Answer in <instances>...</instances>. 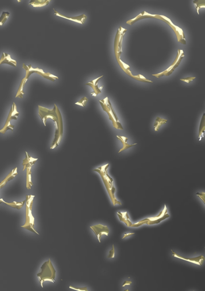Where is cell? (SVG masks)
Here are the masks:
<instances>
[{
  "label": "cell",
  "instance_id": "6da1fadb",
  "mask_svg": "<svg viewBox=\"0 0 205 291\" xmlns=\"http://www.w3.org/2000/svg\"><path fill=\"white\" fill-rule=\"evenodd\" d=\"M41 269V272L38 273L37 276L39 279V282L42 288L43 287V283L45 281H50L52 283H55L56 278V270L52 265L50 259L44 262Z\"/></svg>",
  "mask_w": 205,
  "mask_h": 291
},
{
  "label": "cell",
  "instance_id": "7a4b0ae2",
  "mask_svg": "<svg viewBox=\"0 0 205 291\" xmlns=\"http://www.w3.org/2000/svg\"><path fill=\"white\" fill-rule=\"evenodd\" d=\"M56 107H57L56 105H55L54 108L53 109V110H50L41 106H38L39 114L42 118V121H43V123L44 124V126H46V121L47 119L48 118H52L55 123L56 128L58 129L59 130V117L56 112Z\"/></svg>",
  "mask_w": 205,
  "mask_h": 291
},
{
  "label": "cell",
  "instance_id": "3957f363",
  "mask_svg": "<svg viewBox=\"0 0 205 291\" xmlns=\"http://www.w3.org/2000/svg\"><path fill=\"white\" fill-rule=\"evenodd\" d=\"M31 209H30L29 208L26 206V217L25 224L23 226H22V228H25L26 229L31 231L32 232L36 233L37 234H39L38 232H37L34 229V218L32 215Z\"/></svg>",
  "mask_w": 205,
  "mask_h": 291
},
{
  "label": "cell",
  "instance_id": "277c9868",
  "mask_svg": "<svg viewBox=\"0 0 205 291\" xmlns=\"http://www.w3.org/2000/svg\"><path fill=\"white\" fill-rule=\"evenodd\" d=\"M90 228L95 233L100 242H101V238L102 235L104 234H105L106 236L109 235V229L108 226L99 224V225L92 226L90 227Z\"/></svg>",
  "mask_w": 205,
  "mask_h": 291
},
{
  "label": "cell",
  "instance_id": "5b68a950",
  "mask_svg": "<svg viewBox=\"0 0 205 291\" xmlns=\"http://www.w3.org/2000/svg\"><path fill=\"white\" fill-rule=\"evenodd\" d=\"M172 252L173 256L174 257L179 258V259H182V260L186 261H188V262H192V263H194V264H198V265H200V266H202V262L205 261V257H203L202 255H200V256H199V257H198L190 258V257H182V256H181V255H178L177 254H176V253L174 252L173 250H172Z\"/></svg>",
  "mask_w": 205,
  "mask_h": 291
},
{
  "label": "cell",
  "instance_id": "8992f818",
  "mask_svg": "<svg viewBox=\"0 0 205 291\" xmlns=\"http://www.w3.org/2000/svg\"><path fill=\"white\" fill-rule=\"evenodd\" d=\"M26 158L23 160V163H22L23 166V171L29 168L31 166H33L35 163L36 161L38 160L37 158H34L33 157H31L27 152H26Z\"/></svg>",
  "mask_w": 205,
  "mask_h": 291
},
{
  "label": "cell",
  "instance_id": "52a82bcc",
  "mask_svg": "<svg viewBox=\"0 0 205 291\" xmlns=\"http://www.w3.org/2000/svg\"><path fill=\"white\" fill-rule=\"evenodd\" d=\"M54 11L55 15L57 16L62 17V18L67 19V20H71V21H72L77 22L80 23H81V24H83V23H84V22H83L82 20H83V19H85V18H87V17H86L84 14L81 15V16H77V17H67V16H65L62 15V14H60V13H58V12H56V11L55 10V9H54Z\"/></svg>",
  "mask_w": 205,
  "mask_h": 291
},
{
  "label": "cell",
  "instance_id": "ba28073f",
  "mask_svg": "<svg viewBox=\"0 0 205 291\" xmlns=\"http://www.w3.org/2000/svg\"><path fill=\"white\" fill-rule=\"evenodd\" d=\"M50 2V1H47V0L46 1H39V0L31 1L29 4L33 5L34 7H42L48 4Z\"/></svg>",
  "mask_w": 205,
  "mask_h": 291
},
{
  "label": "cell",
  "instance_id": "9c48e42d",
  "mask_svg": "<svg viewBox=\"0 0 205 291\" xmlns=\"http://www.w3.org/2000/svg\"><path fill=\"white\" fill-rule=\"evenodd\" d=\"M32 166L30 167L29 168L27 169V182H26V187L28 190H30L31 187L33 185L31 181V169Z\"/></svg>",
  "mask_w": 205,
  "mask_h": 291
},
{
  "label": "cell",
  "instance_id": "30bf717a",
  "mask_svg": "<svg viewBox=\"0 0 205 291\" xmlns=\"http://www.w3.org/2000/svg\"><path fill=\"white\" fill-rule=\"evenodd\" d=\"M170 216L167 213L165 215L161 217V218H158V219H155V220H154V221H148V223L147 225H154V224H159L160 222H161L162 221H164V219L167 218H169Z\"/></svg>",
  "mask_w": 205,
  "mask_h": 291
},
{
  "label": "cell",
  "instance_id": "8fae6325",
  "mask_svg": "<svg viewBox=\"0 0 205 291\" xmlns=\"http://www.w3.org/2000/svg\"><path fill=\"white\" fill-rule=\"evenodd\" d=\"M25 84V79H22V81H21V84L19 86V88L18 89V92H17V95H16V97H20V98L23 97V95L24 94V92H23L24 85H23Z\"/></svg>",
  "mask_w": 205,
  "mask_h": 291
},
{
  "label": "cell",
  "instance_id": "7c38bea8",
  "mask_svg": "<svg viewBox=\"0 0 205 291\" xmlns=\"http://www.w3.org/2000/svg\"><path fill=\"white\" fill-rule=\"evenodd\" d=\"M117 137L121 141L122 143L123 144V148L119 151V153L121 152L122 151H124V150H126L129 148L132 147L133 146H134L135 145H136V144H127L126 142H125L122 139L119 138L118 136H117Z\"/></svg>",
  "mask_w": 205,
  "mask_h": 291
},
{
  "label": "cell",
  "instance_id": "4fadbf2b",
  "mask_svg": "<svg viewBox=\"0 0 205 291\" xmlns=\"http://www.w3.org/2000/svg\"><path fill=\"white\" fill-rule=\"evenodd\" d=\"M9 64V65H10L12 66H13L14 67H16L17 66L15 65L14 64L12 63V62H9L8 60L7 59V58L5 56L4 53L2 54V57L1 58V60H0V65L1 64Z\"/></svg>",
  "mask_w": 205,
  "mask_h": 291
},
{
  "label": "cell",
  "instance_id": "5bb4252c",
  "mask_svg": "<svg viewBox=\"0 0 205 291\" xmlns=\"http://www.w3.org/2000/svg\"><path fill=\"white\" fill-rule=\"evenodd\" d=\"M10 15V13L9 12H3L1 16L0 17V25H3L4 24L5 22L6 21L8 20V18Z\"/></svg>",
  "mask_w": 205,
  "mask_h": 291
},
{
  "label": "cell",
  "instance_id": "9a60e30c",
  "mask_svg": "<svg viewBox=\"0 0 205 291\" xmlns=\"http://www.w3.org/2000/svg\"><path fill=\"white\" fill-rule=\"evenodd\" d=\"M204 131H205V120H204V118L203 117L202 120V121H201L200 127L199 139H200V137H201V135H202V134L204 133Z\"/></svg>",
  "mask_w": 205,
  "mask_h": 291
},
{
  "label": "cell",
  "instance_id": "2e32d148",
  "mask_svg": "<svg viewBox=\"0 0 205 291\" xmlns=\"http://www.w3.org/2000/svg\"><path fill=\"white\" fill-rule=\"evenodd\" d=\"M117 215L118 216V217L119 218L120 221H122V222H123L125 224H126V226H128V227H131V226L133 225V224L131 223V222L130 221L129 219H125V218H123V217L122 215H119L118 213H117Z\"/></svg>",
  "mask_w": 205,
  "mask_h": 291
},
{
  "label": "cell",
  "instance_id": "e0dca14e",
  "mask_svg": "<svg viewBox=\"0 0 205 291\" xmlns=\"http://www.w3.org/2000/svg\"><path fill=\"white\" fill-rule=\"evenodd\" d=\"M69 288H71V289H73V290H75V291H88L87 287L80 288V287H75L70 286H69Z\"/></svg>",
  "mask_w": 205,
  "mask_h": 291
},
{
  "label": "cell",
  "instance_id": "ac0fdd59",
  "mask_svg": "<svg viewBox=\"0 0 205 291\" xmlns=\"http://www.w3.org/2000/svg\"><path fill=\"white\" fill-rule=\"evenodd\" d=\"M114 255H115V249H114V246L113 245L112 249L109 251L108 258H114Z\"/></svg>",
  "mask_w": 205,
  "mask_h": 291
},
{
  "label": "cell",
  "instance_id": "d6986e66",
  "mask_svg": "<svg viewBox=\"0 0 205 291\" xmlns=\"http://www.w3.org/2000/svg\"><path fill=\"white\" fill-rule=\"evenodd\" d=\"M148 223V221H144V222H138L137 224H133L131 227H133V228H137V227H139L140 226H142L144 224H147Z\"/></svg>",
  "mask_w": 205,
  "mask_h": 291
},
{
  "label": "cell",
  "instance_id": "ffe728a7",
  "mask_svg": "<svg viewBox=\"0 0 205 291\" xmlns=\"http://www.w3.org/2000/svg\"><path fill=\"white\" fill-rule=\"evenodd\" d=\"M88 100V99L86 98V97H83L80 101H79L77 102L76 103V104H77V105H80L83 106H85V103L84 102H86Z\"/></svg>",
  "mask_w": 205,
  "mask_h": 291
},
{
  "label": "cell",
  "instance_id": "44dd1931",
  "mask_svg": "<svg viewBox=\"0 0 205 291\" xmlns=\"http://www.w3.org/2000/svg\"><path fill=\"white\" fill-rule=\"evenodd\" d=\"M4 54L5 56V57L7 58V59L8 60L9 62H12V63L14 64L15 65H16V64H17V62H16V61H15V60H13V59H12L10 55H8V54H6V53H4Z\"/></svg>",
  "mask_w": 205,
  "mask_h": 291
},
{
  "label": "cell",
  "instance_id": "7402d4cb",
  "mask_svg": "<svg viewBox=\"0 0 205 291\" xmlns=\"http://www.w3.org/2000/svg\"><path fill=\"white\" fill-rule=\"evenodd\" d=\"M196 194H197V196H198V197H199L200 198H201V199H202V201H203V203H204V204H205V193H196Z\"/></svg>",
  "mask_w": 205,
  "mask_h": 291
},
{
  "label": "cell",
  "instance_id": "603a6c76",
  "mask_svg": "<svg viewBox=\"0 0 205 291\" xmlns=\"http://www.w3.org/2000/svg\"><path fill=\"white\" fill-rule=\"evenodd\" d=\"M132 284V282H131V281H127V280H126V281H125V282H123V285H122V287H125V286L130 285V284Z\"/></svg>",
  "mask_w": 205,
  "mask_h": 291
},
{
  "label": "cell",
  "instance_id": "cb8c5ba5",
  "mask_svg": "<svg viewBox=\"0 0 205 291\" xmlns=\"http://www.w3.org/2000/svg\"><path fill=\"white\" fill-rule=\"evenodd\" d=\"M133 234H134V232H133V233H129V234H125V236L123 237L122 239H124V238H125L127 237V236H132V235H133Z\"/></svg>",
  "mask_w": 205,
  "mask_h": 291
},
{
  "label": "cell",
  "instance_id": "d4e9b609",
  "mask_svg": "<svg viewBox=\"0 0 205 291\" xmlns=\"http://www.w3.org/2000/svg\"><path fill=\"white\" fill-rule=\"evenodd\" d=\"M129 291V289H126V290H125V291Z\"/></svg>",
  "mask_w": 205,
  "mask_h": 291
}]
</instances>
